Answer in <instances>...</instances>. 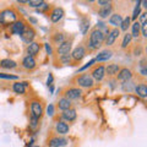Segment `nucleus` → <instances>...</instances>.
I'll return each mask as SVG.
<instances>
[{
  "mask_svg": "<svg viewBox=\"0 0 147 147\" xmlns=\"http://www.w3.org/2000/svg\"><path fill=\"white\" fill-rule=\"evenodd\" d=\"M104 37H105V34L102 33L99 30H97V28L93 30L90 34L88 42H87V47H88L90 49H92V50L98 49L100 45H102V43L104 42Z\"/></svg>",
  "mask_w": 147,
  "mask_h": 147,
  "instance_id": "obj_1",
  "label": "nucleus"
},
{
  "mask_svg": "<svg viewBox=\"0 0 147 147\" xmlns=\"http://www.w3.org/2000/svg\"><path fill=\"white\" fill-rule=\"evenodd\" d=\"M76 84L80 87H84V88H90L94 85V81L90 74H82V75L76 77Z\"/></svg>",
  "mask_w": 147,
  "mask_h": 147,
  "instance_id": "obj_2",
  "label": "nucleus"
},
{
  "mask_svg": "<svg viewBox=\"0 0 147 147\" xmlns=\"http://www.w3.org/2000/svg\"><path fill=\"white\" fill-rule=\"evenodd\" d=\"M17 15L13 10H5L1 12V24L4 25H12L16 21Z\"/></svg>",
  "mask_w": 147,
  "mask_h": 147,
  "instance_id": "obj_3",
  "label": "nucleus"
},
{
  "mask_svg": "<svg viewBox=\"0 0 147 147\" xmlns=\"http://www.w3.org/2000/svg\"><path fill=\"white\" fill-rule=\"evenodd\" d=\"M43 114V105L39 100H32L31 102V117L34 118H40Z\"/></svg>",
  "mask_w": 147,
  "mask_h": 147,
  "instance_id": "obj_4",
  "label": "nucleus"
},
{
  "mask_svg": "<svg viewBox=\"0 0 147 147\" xmlns=\"http://www.w3.org/2000/svg\"><path fill=\"white\" fill-rule=\"evenodd\" d=\"M34 37H36V31L32 28V27L26 25L25 30H24V32H22V34H21L22 40H24L25 43L30 44V43H32V40L34 39Z\"/></svg>",
  "mask_w": 147,
  "mask_h": 147,
  "instance_id": "obj_5",
  "label": "nucleus"
},
{
  "mask_svg": "<svg viewBox=\"0 0 147 147\" xmlns=\"http://www.w3.org/2000/svg\"><path fill=\"white\" fill-rule=\"evenodd\" d=\"M118 80L121 82V84H124V82H127V81H130L131 80V77H132V72L130 69H127V67H124V69H120V71L118 72Z\"/></svg>",
  "mask_w": 147,
  "mask_h": 147,
  "instance_id": "obj_6",
  "label": "nucleus"
},
{
  "mask_svg": "<svg viewBox=\"0 0 147 147\" xmlns=\"http://www.w3.org/2000/svg\"><path fill=\"white\" fill-rule=\"evenodd\" d=\"M92 79L96 80V81H102L103 77L105 75V67L103 65H99V66H96L93 70H92Z\"/></svg>",
  "mask_w": 147,
  "mask_h": 147,
  "instance_id": "obj_7",
  "label": "nucleus"
},
{
  "mask_svg": "<svg viewBox=\"0 0 147 147\" xmlns=\"http://www.w3.org/2000/svg\"><path fill=\"white\" fill-rule=\"evenodd\" d=\"M119 37V30L114 28L112 31L108 32V34L104 37V40H105V45H108V47H110V45H113L114 42H115V39Z\"/></svg>",
  "mask_w": 147,
  "mask_h": 147,
  "instance_id": "obj_8",
  "label": "nucleus"
},
{
  "mask_svg": "<svg viewBox=\"0 0 147 147\" xmlns=\"http://www.w3.org/2000/svg\"><path fill=\"white\" fill-rule=\"evenodd\" d=\"M25 27H26V24L24 21H22V20H16L12 24V26H11V31H12L13 34L21 36L22 32H24V30H25Z\"/></svg>",
  "mask_w": 147,
  "mask_h": 147,
  "instance_id": "obj_9",
  "label": "nucleus"
},
{
  "mask_svg": "<svg viewBox=\"0 0 147 147\" xmlns=\"http://www.w3.org/2000/svg\"><path fill=\"white\" fill-rule=\"evenodd\" d=\"M85 55H86V50H85V48L82 47V45H79V47H76L75 49L72 50L71 58H72L75 61H80V60H82V59H84Z\"/></svg>",
  "mask_w": 147,
  "mask_h": 147,
  "instance_id": "obj_10",
  "label": "nucleus"
},
{
  "mask_svg": "<svg viewBox=\"0 0 147 147\" xmlns=\"http://www.w3.org/2000/svg\"><path fill=\"white\" fill-rule=\"evenodd\" d=\"M71 45H72L71 40H64V42L58 47V54L60 55V57L69 54L70 53V49H71Z\"/></svg>",
  "mask_w": 147,
  "mask_h": 147,
  "instance_id": "obj_11",
  "label": "nucleus"
},
{
  "mask_svg": "<svg viewBox=\"0 0 147 147\" xmlns=\"http://www.w3.org/2000/svg\"><path fill=\"white\" fill-rule=\"evenodd\" d=\"M81 90L79 88H69L65 91V98H67L69 100L71 99H77L81 97Z\"/></svg>",
  "mask_w": 147,
  "mask_h": 147,
  "instance_id": "obj_12",
  "label": "nucleus"
},
{
  "mask_svg": "<svg viewBox=\"0 0 147 147\" xmlns=\"http://www.w3.org/2000/svg\"><path fill=\"white\" fill-rule=\"evenodd\" d=\"M39 49H40V45L39 43H37V42H32L28 44V47H27V54L30 55V57H36L37 54L39 53Z\"/></svg>",
  "mask_w": 147,
  "mask_h": 147,
  "instance_id": "obj_13",
  "label": "nucleus"
},
{
  "mask_svg": "<svg viewBox=\"0 0 147 147\" xmlns=\"http://www.w3.org/2000/svg\"><path fill=\"white\" fill-rule=\"evenodd\" d=\"M64 16V10L61 7H55L50 13V20L52 22H59Z\"/></svg>",
  "mask_w": 147,
  "mask_h": 147,
  "instance_id": "obj_14",
  "label": "nucleus"
},
{
  "mask_svg": "<svg viewBox=\"0 0 147 147\" xmlns=\"http://www.w3.org/2000/svg\"><path fill=\"white\" fill-rule=\"evenodd\" d=\"M22 66L27 70H33L36 67V60L33 57H30V55H27V57L24 58V60H22Z\"/></svg>",
  "mask_w": 147,
  "mask_h": 147,
  "instance_id": "obj_15",
  "label": "nucleus"
},
{
  "mask_svg": "<svg viewBox=\"0 0 147 147\" xmlns=\"http://www.w3.org/2000/svg\"><path fill=\"white\" fill-rule=\"evenodd\" d=\"M66 144H67V140L63 139V137H59V136L52 137V139L49 140V147H60Z\"/></svg>",
  "mask_w": 147,
  "mask_h": 147,
  "instance_id": "obj_16",
  "label": "nucleus"
},
{
  "mask_svg": "<svg viewBox=\"0 0 147 147\" xmlns=\"http://www.w3.org/2000/svg\"><path fill=\"white\" fill-rule=\"evenodd\" d=\"M120 71V66L118 65V64H109V65L105 67V74H107L108 76H117L118 72Z\"/></svg>",
  "mask_w": 147,
  "mask_h": 147,
  "instance_id": "obj_17",
  "label": "nucleus"
},
{
  "mask_svg": "<svg viewBox=\"0 0 147 147\" xmlns=\"http://www.w3.org/2000/svg\"><path fill=\"white\" fill-rule=\"evenodd\" d=\"M55 130H57L58 134L65 135L69 132V125L65 121H58L57 124H55Z\"/></svg>",
  "mask_w": 147,
  "mask_h": 147,
  "instance_id": "obj_18",
  "label": "nucleus"
},
{
  "mask_svg": "<svg viewBox=\"0 0 147 147\" xmlns=\"http://www.w3.org/2000/svg\"><path fill=\"white\" fill-rule=\"evenodd\" d=\"M63 118H64V120H66V121H74L76 119V110L71 109V108L67 110H64Z\"/></svg>",
  "mask_w": 147,
  "mask_h": 147,
  "instance_id": "obj_19",
  "label": "nucleus"
},
{
  "mask_svg": "<svg viewBox=\"0 0 147 147\" xmlns=\"http://www.w3.org/2000/svg\"><path fill=\"white\" fill-rule=\"evenodd\" d=\"M121 22H123V17H121V15H119V13H114V15H112L109 18V24L114 27L120 26Z\"/></svg>",
  "mask_w": 147,
  "mask_h": 147,
  "instance_id": "obj_20",
  "label": "nucleus"
},
{
  "mask_svg": "<svg viewBox=\"0 0 147 147\" xmlns=\"http://www.w3.org/2000/svg\"><path fill=\"white\" fill-rule=\"evenodd\" d=\"M0 66L4 69H15L17 64L16 61L11 60V59H3V60H0Z\"/></svg>",
  "mask_w": 147,
  "mask_h": 147,
  "instance_id": "obj_21",
  "label": "nucleus"
},
{
  "mask_svg": "<svg viewBox=\"0 0 147 147\" xmlns=\"http://www.w3.org/2000/svg\"><path fill=\"white\" fill-rule=\"evenodd\" d=\"M58 107L59 109H61V110H67V109H70L71 108V100H69L67 98H60L59 99V102H58Z\"/></svg>",
  "mask_w": 147,
  "mask_h": 147,
  "instance_id": "obj_22",
  "label": "nucleus"
},
{
  "mask_svg": "<svg viewBox=\"0 0 147 147\" xmlns=\"http://www.w3.org/2000/svg\"><path fill=\"white\" fill-rule=\"evenodd\" d=\"M135 92L137 93V96H140L141 98H146L147 97V86L145 84H141L139 86H136Z\"/></svg>",
  "mask_w": 147,
  "mask_h": 147,
  "instance_id": "obj_23",
  "label": "nucleus"
},
{
  "mask_svg": "<svg viewBox=\"0 0 147 147\" xmlns=\"http://www.w3.org/2000/svg\"><path fill=\"white\" fill-rule=\"evenodd\" d=\"M12 90L15 93H18V94H25L26 92V87L24 85V82H15L12 85Z\"/></svg>",
  "mask_w": 147,
  "mask_h": 147,
  "instance_id": "obj_24",
  "label": "nucleus"
},
{
  "mask_svg": "<svg viewBox=\"0 0 147 147\" xmlns=\"http://www.w3.org/2000/svg\"><path fill=\"white\" fill-rule=\"evenodd\" d=\"M112 52L110 50H103L100 54H98V57L94 59V60H97V61H105V60H108V59L112 58Z\"/></svg>",
  "mask_w": 147,
  "mask_h": 147,
  "instance_id": "obj_25",
  "label": "nucleus"
},
{
  "mask_svg": "<svg viewBox=\"0 0 147 147\" xmlns=\"http://www.w3.org/2000/svg\"><path fill=\"white\" fill-rule=\"evenodd\" d=\"M110 13H112V4H109V5H107V6H103L98 11V15L102 18L108 17V15H110Z\"/></svg>",
  "mask_w": 147,
  "mask_h": 147,
  "instance_id": "obj_26",
  "label": "nucleus"
},
{
  "mask_svg": "<svg viewBox=\"0 0 147 147\" xmlns=\"http://www.w3.org/2000/svg\"><path fill=\"white\" fill-rule=\"evenodd\" d=\"M139 33H140V22L136 21V22L132 24V33H131V37L137 38V37H139Z\"/></svg>",
  "mask_w": 147,
  "mask_h": 147,
  "instance_id": "obj_27",
  "label": "nucleus"
},
{
  "mask_svg": "<svg viewBox=\"0 0 147 147\" xmlns=\"http://www.w3.org/2000/svg\"><path fill=\"white\" fill-rule=\"evenodd\" d=\"M131 39H132V37L130 33H126L125 36H124V39H123V42H121V48H126L129 44L131 43Z\"/></svg>",
  "mask_w": 147,
  "mask_h": 147,
  "instance_id": "obj_28",
  "label": "nucleus"
},
{
  "mask_svg": "<svg viewBox=\"0 0 147 147\" xmlns=\"http://www.w3.org/2000/svg\"><path fill=\"white\" fill-rule=\"evenodd\" d=\"M88 27H90V18H84V20L81 21V31H82V33H86L87 30H88Z\"/></svg>",
  "mask_w": 147,
  "mask_h": 147,
  "instance_id": "obj_29",
  "label": "nucleus"
},
{
  "mask_svg": "<svg viewBox=\"0 0 147 147\" xmlns=\"http://www.w3.org/2000/svg\"><path fill=\"white\" fill-rule=\"evenodd\" d=\"M132 90H135V86L131 81H127V82H124L123 84V91H127V92H131Z\"/></svg>",
  "mask_w": 147,
  "mask_h": 147,
  "instance_id": "obj_30",
  "label": "nucleus"
},
{
  "mask_svg": "<svg viewBox=\"0 0 147 147\" xmlns=\"http://www.w3.org/2000/svg\"><path fill=\"white\" fill-rule=\"evenodd\" d=\"M129 26H130V17H127V16H126V17L123 20V22H121L120 28H121V31H127Z\"/></svg>",
  "mask_w": 147,
  "mask_h": 147,
  "instance_id": "obj_31",
  "label": "nucleus"
},
{
  "mask_svg": "<svg viewBox=\"0 0 147 147\" xmlns=\"http://www.w3.org/2000/svg\"><path fill=\"white\" fill-rule=\"evenodd\" d=\"M53 40L57 44H61L63 42H64V34H61V33H57L54 36V38H53Z\"/></svg>",
  "mask_w": 147,
  "mask_h": 147,
  "instance_id": "obj_32",
  "label": "nucleus"
},
{
  "mask_svg": "<svg viewBox=\"0 0 147 147\" xmlns=\"http://www.w3.org/2000/svg\"><path fill=\"white\" fill-rule=\"evenodd\" d=\"M42 3H43L42 0H30V1H27V4L32 7H39Z\"/></svg>",
  "mask_w": 147,
  "mask_h": 147,
  "instance_id": "obj_33",
  "label": "nucleus"
},
{
  "mask_svg": "<svg viewBox=\"0 0 147 147\" xmlns=\"http://www.w3.org/2000/svg\"><path fill=\"white\" fill-rule=\"evenodd\" d=\"M140 4H141V1H137L136 6H135V10H134V13H132V20H136L137 16H139V13H140Z\"/></svg>",
  "mask_w": 147,
  "mask_h": 147,
  "instance_id": "obj_34",
  "label": "nucleus"
},
{
  "mask_svg": "<svg viewBox=\"0 0 147 147\" xmlns=\"http://www.w3.org/2000/svg\"><path fill=\"white\" fill-rule=\"evenodd\" d=\"M140 31L142 32V36L147 37V21H145L144 24H140Z\"/></svg>",
  "mask_w": 147,
  "mask_h": 147,
  "instance_id": "obj_35",
  "label": "nucleus"
},
{
  "mask_svg": "<svg viewBox=\"0 0 147 147\" xmlns=\"http://www.w3.org/2000/svg\"><path fill=\"white\" fill-rule=\"evenodd\" d=\"M0 79H5V80H16V79H17V76H15V75H7V74L0 72Z\"/></svg>",
  "mask_w": 147,
  "mask_h": 147,
  "instance_id": "obj_36",
  "label": "nucleus"
},
{
  "mask_svg": "<svg viewBox=\"0 0 147 147\" xmlns=\"http://www.w3.org/2000/svg\"><path fill=\"white\" fill-rule=\"evenodd\" d=\"M38 120H39V119H38V118L31 117V127H32V129H34V127H37V125H38Z\"/></svg>",
  "mask_w": 147,
  "mask_h": 147,
  "instance_id": "obj_37",
  "label": "nucleus"
},
{
  "mask_svg": "<svg viewBox=\"0 0 147 147\" xmlns=\"http://www.w3.org/2000/svg\"><path fill=\"white\" fill-rule=\"evenodd\" d=\"M61 61L63 63H70V54L63 55V57H61Z\"/></svg>",
  "mask_w": 147,
  "mask_h": 147,
  "instance_id": "obj_38",
  "label": "nucleus"
},
{
  "mask_svg": "<svg viewBox=\"0 0 147 147\" xmlns=\"http://www.w3.org/2000/svg\"><path fill=\"white\" fill-rule=\"evenodd\" d=\"M53 110H54V109H53V105L50 104L49 107H48V109H47V114H48V115H50V117L53 115V114H54V113H53Z\"/></svg>",
  "mask_w": 147,
  "mask_h": 147,
  "instance_id": "obj_39",
  "label": "nucleus"
},
{
  "mask_svg": "<svg viewBox=\"0 0 147 147\" xmlns=\"http://www.w3.org/2000/svg\"><path fill=\"white\" fill-rule=\"evenodd\" d=\"M146 17H147V13L146 12L141 13V17H140V22H141V24H144V22L146 21Z\"/></svg>",
  "mask_w": 147,
  "mask_h": 147,
  "instance_id": "obj_40",
  "label": "nucleus"
},
{
  "mask_svg": "<svg viewBox=\"0 0 147 147\" xmlns=\"http://www.w3.org/2000/svg\"><path fill=\"white\" fill-rule=\"evenodd\" d=\"M109 1H104V0H99L98 1V5H100V6H107V5H109Z\"/></svg>",
  "mask_w": 147,
  "mask_h": 147,
  "instance_id": "obj_41",
  "label": "nucleus"
},
{
  "mask_svg": "<svg viewBox=\"0 0 147 147\" xmlns=\"http://www.w3.org/2000/svg\"><path fill=\"white\" fill-rule=\"evenodd\" d=\"M94 61H96V60H94V59H93V60H91V61H90L88 64H87V65H85V66H82V67H81V71H82V70H85V69H87V67H88V66H91V65H92V64H93Z\"/></svg>",
  "mask_w": 147,
  "mask_h": 147,
  "instance_id": "obj_42",
  "label": "nucleus"
},
{
  "mask_svg": "<svg viewBox=\"0 0 147 147\" xmlns=\"http://www.w3.org/2000/svg\"><path fill=\"white\" fill-rule=\"evenodd\" d=\"M52 81H53V76H52V75H49L48 81H47V85H48V86H49V85H52Z\"/></svg>",
  "mask_w": 147,
  "mask_h": 147,
  "instance_id": "obj_43",
  "label": "nucleus"
},
{
  "mask_svg": "<svg viewBox=\"0 0 147 147\" xmlns=\"http://www.w3.org/2000/svg\"><path fill=\"white\" fill-rule=\"evenodd\" d=\"M45 49H47V52L48 54H52V48L49 47V44H45Z\"/></svg>",
  "mask_w": 147,
  "mask_h": 147,
  "instance_id": "obj_44",
  "label": "nucleus"
},
{
  "mask_svg": "<svg viewBox=\"0 0 147 147\" xmlns=\"http://www.w3.org/2000/svg\"><path fill=\"white\" fill-rule=\"evenodd\" d=\"M30 21L32 22V24H37V20H36L34 17H30Z\"/></svg>",
  "mask_w": 147,
  "mask_h": 147,
  "instance_id": "obj_45",
  "label": "nucleus"
},
{
  "mask_svg": "<svg viewBox=\"0 0 147 147\" xmlns=\"http://www.w3.org/2000/svg\"><path fill=\"white\" fill-rule=\"evenodd\" d=\"M141 4H144V6L147 7V1H141Z\"/></svg>",
  "mask_w": 147,
  "mask_h": 147,
  "instance_id": "obj_46",
  "label": "nucleus"
},
{
  "mask_svg": "<svg viewBox=\"0 0 147 147\" xmlns=\"http://www.w3.org/2000/svg\"><path fill=\"white\" fill-rule=\"evenodd\" d=\"M0 24H1V12H0Z\"/></svg>",
  "mask_w": 147,
  "mask_h": 147,
  "instance_id": "obj_47",
  "label": "nucleus"
}]
</instances>
